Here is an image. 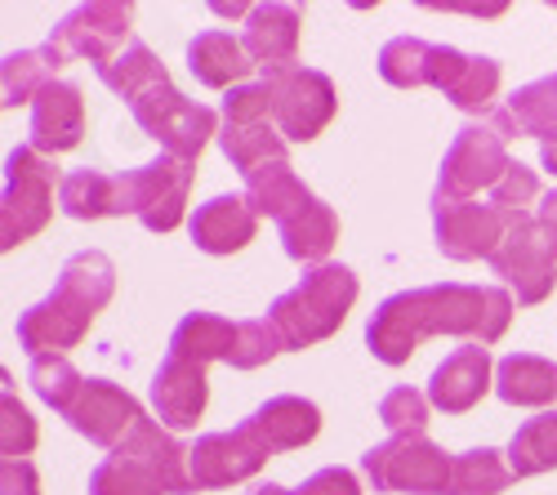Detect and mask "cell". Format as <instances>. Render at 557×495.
<instances>
[{"label": "cell", "mask_w": 557, "mask_h": 495, "mask_svg": "<svg viewBox=\"0 0 557 495\" xmlns=\"http://www.w3.org/2000/svg\"><path fill=\"white\" fill-rule=\"evenodd\" d=\"M513 322V295L504 286L437 282L388 295L366 322V348L384 367H406L410 352L433 335H459L482 348L499 344Z\"/></svg>", "instance_id": "obj_1"}, {"label": "cell", "mask_w": 557, "mask_h": 495, "mask_svg": "<svg viewBox=\"0 0 557 495\" xmlns=\"http://www.w3.org/2000/svg\"><path fill=\"white\" fill-rule=\"evenodd\" d=\"M116 295V263L103 250H76L63 268L54 290L40 304H32L27 312H18V348L27 357H45V352H63L76 348L95 318L112 304Z\"/></svg>", "instance_id": "obj_2"}, {"label": "cell", "mask_w": 557, "mask_h": 495, "mask_svg": "<svg viewBox=\"0 0 557 495\" xmlns=\"http://www.w3.org/2000/svg\"><path fill=\"white\" fill-rule=\"evenodd\" d=\"M193 446L161 420H138L129 437L89 469V495H193Z\"/></svg>", "instance_id": "obj_3"}, {"label": "cell", "mask_w": 557, "mask_h": 495, "mask_svg": "<svg viewBox=\"0 0 557 495\" xmlns=\"http://www.w3.org/2000/svg\"><path fill=\"white\" fill-rule=\"evenodd\" d=\"M357 295H361V282L348 263H321V268H308L290 290L272 299L268 322L276 326V335H282L290 352H304L344 326Z\"/></svg>", "instance_id": "obj_4"}, {"label": "cell", "mask_w": 557, "mask_h": 495, "mask_svg": "<svg viewBox=\"0 0 557 495\" xmlns=\"http://www.w3.org/2000/svg\"><path fill=\"white\" fill-rule=\"evenodd\" d=\"M63 188V174L54 157L36 152L32 144L10 148L5 157V193H0V250H18L54 214V193Z\"/></svg>", "instance_id": "obj_5"}, {"label": "cell", "mask_w": 557, "mask_h": 495, "mask_svg": "<svg viewBox=\"0 0 557 495\" xmlns=\"http://www.w3.org/2000/svg\"><path fill=\"white\" fill-rule=\"evenodd\" d=\"M455 456H446L429 433H393L361 456V473L375 491L393 495H446Z\"/></svg>", "instance_id": "obj_6"}, {"label": "cell", "mask_w": 557, "mask_h": 495, "mask_svg": "<svg viewBox=\"0 0 557 495\" xmlns=\"http://www.w3.org/2000/svg\"><path fill=\"white\" fill-rule=\"evenodd\" d=\"M491 273L508 286L522 308H535L557 286V233L540 214H513L508 237L491 255Z\"/></svg>", "instance_id": "obj_7"}, {"label": "cell", "mask_w": 557, "mask_h": 495, "mask_svg": "<svg viewBox=\"0 0 557 495\" xmlns=\"http://www.w3.org/2000/svg\"><path fill=\"white\" fill-rule=\"evenodd\" d=\"M129 112H134L138 129L161 144V152H170L178 161H193V165L206 152V144L219 139V129H223L219 112L197 103V99H188V95H178L174 81L148 89L138 103H129Z\"/></svg>", "instance_id": "obj_8"}, {"label": "cell", "mask_w": 557, "mask_h": 495, "mask_svg": "<svg viewBox=\"0 0 557 495\" xmlns=\"http://www.w3.org/2000/svg\"><path fill=\"white\" fill-rule=\"evenodd\" d=\"M193 184H197V165L161 152L157 161L121 174L125 214H134L148 233H174L183 219H193V214H188V193H193Z\"/></svg>", "instance_id": "obj_9"}, {"label": "cell", "mask_w": 557, "mask_h": 495, "mask_svg": "<svg viewBox=\"0 0 557 495\" xmlns=\"http://www.w3.org/2000/svg\"><path fill=\"white\" fill-rule=\"evenodd\" d=\"M263 85L272 95V121L286 134V144H312L339 112V89L326 72L317 67H282L263 72Z\"/></svg>", "instance_id": "obj_10"}, {"label": "cell", "mask_w": 557, "mask_h": 495, "mask_svg": "<svg viewBox=\"0 0 557 495\" xmlns=\"http://www.w3.org/2000/svg\"><path fill=\"white\" fill-rule=\"evenodd\" d=\"M508 165H513V157H508L504 139L482 125V121H469L463 125L446 157H442V170H437V193L442 197H455V201H473V193H491L499 178L508 174Z\"/></svg>", "instance_id": "obj_11"}, {"label": "cell", "mask_w": 557, "mask_h": 495, "mask_svg": "<svg viewBox=\"0 0 557 495\" xmlns=\"http://www.w3.org/2000/svg\"><path fill=\"white\" fill-rule=\"evenodd\" d=\"M508 223H513V214H504L491 201L482 206V201H455L433 193V237H437V250L455 263H473V259L491 263V255L508 237Z\"/></svg>", "instance_id": "obj_12"}, {"label": "cell", "mask_w": 557, "mask_h": 495, "mask_svg": "<svg viewBox=\"0 0 557 495\" xmlns=\"http://www.w3.org/2000/svg\"><path fill=\"white\" fill-rule=\"evenodd\" d=\"M129 23H134V5H121V0H89V5H76L63 14V23L50 32V45L67 63L89 59L95 67H103L134 40Z\"/></svg>", "instance_id": "obj_13"}, {"label": "cell", "mask_w": 557, "mask_h": 495, "mask_svg": "<svg viewBox=\"0 0 557 495\" xmlns=\"http://www.w3.org/2000/svg\"><path fill=\"white\" fill-rule=\"evenodd\" d=\"M272 460V451L259 442V433L242 420L237 429H223V433H201L193 442V486L197 491H219V486H237L246 478H255L263 465Z\"/></svg>", "instance_id": "obj_14"}, {"label": "cell", "mask_w": 557, "mask_h": 495, "mask_svg": "<svg viewBox=\"0 0 557 495\" xmlns=\"http://www.w3.org/2000/svg\"><path fill=\"white\" fill-rule=\"evenodd\" d=\"M148 411L138 407V397L112 380H99V375H85V388L81 397L72 401V411L63 416L81 437H89L103 451H116V446L129 437V429L144 420Z\"/></svg>", "instance_id": "obj_15"}, {"label": "cell", "mask_w": 557, "mask_h": 495, "mask_svg": "<svg viewBox=\"0 0 557 495\" xmlns=\"http://www.w3.org/2000/svg\"><path fill=\"white\" fill-rule=\"evenodd\" d=\"M210 367L188 362V357H174L165 352V362L152 375V411L170 433L183 429H197V420L206 416V401H210Z\"/></svg>", "instance_id": "obj_16"}, {"label": "cell", "mask_w": 557, "mask_h": 495, "mask_svg": "<svg viewBox=\"0 0 557 495\" xmlns=\"http://www.w3.org/2000/svg\"><path fill=\"white\" fill-rule=\"evenodd\" d=\"M299 36H304V14L299 5H286V0L255 5L250 18L242 23V45L263 72L299 67Z\"/></svg>", "instance_id": "obj_17"}, {"label": "cell", "mask_w": 557, "mask_h": 495, "mask_svg": "<svg viewBox=\"0 0 557 495\" xmlns=\"http://www.w3.org/2000/svg\"><path fill=\"white\" fill-rule=\"evenodd\" d=\"M85 139V99L72 81H54L45 85L36 103H32V121H27V144L45 157H59L81 148Z\"/></svg>", "instance_id": "obj_18"}, {"label": "cell", "mask_w": 557, "mask_h": 495, "mask_svg": "<svg viewBox=\"0 0 557 495\" xmlns=\"http://www.w3.org/2000/svg\"><path fill=\"white\" fill-rule=\"evenodd\" d=\"M491 375H495L491 348L463 344V348H455L446 362L433 371L429 401H433L437 411H446V416H463V411H473L478 401L491 393Z\"/></svg>", "instance_id": "obj_19"}, {"label": "cell", "mask_w": 557, "mask_h": 495, "mask_svg": "<svg viewBox=\"0 0 557 495\" xmlns=\"http://www.w3.org/2000/svg\"><path fill=\"white\" fill-rule=\"evenodd\" d=\"M188 233H193V242H197L201 255H237V250H246L255 242L259 214L250 210L246 197L223 193V197H210V201H201L193 210Z\"/></svg>", "instance_id": "obj_20"}, {"label": "cell", "mask_w": 557, "mask_h": 495, "mask_svg": "<svg viewBox=\"0 0 557 495\" xmlns=\"http://www.w3.org/2000/svg\"><path fill=\"white\" fill-rule=\"evenodd\" d=\"M499 139H548V134L557 129V72L553 76H540L522 89H513L486 121Z\"/></svg>", "instance_id": "obj_21"}, {"label": "cell", "mask_w": 557, "mask_h": 495, "mask_svg": "<svg viewBox=\"0 0 557 495\" xmlns=\"http://www.w3.org/2000/svg\"><path fill=\"white\" fill-rule=\"evenodd\" d=\"M246 424L259 433V442L272 456H282V451H299V446H308L321 433V411H317V401L299 393H276L255 416H246Z\"/></svg>", "instance_id": "obj_22"}, {"label": "cell", "mask_w": 557, "mask_h": 495, "mask_svg": "<svg viewBox=\"0 0 557 495\" xmlns=\"http://www.w3.org/2000/svg\"><path fill=\"white\" fill-rule=\"evenodd\" d=\"M188 72L206 89H237L255 72V59L246 54L242 36H232L223 27H210V32H197L188 40Z\"/></svg>", "instance_id": "obj_23"}, {"label": "cell", "mask_w": 557, "mask_h": 495, "mask_svg": "<svg viewBox=\"0 0 557 495\" xmlns=\"http://www.w3.org/2000/svg\"><path fill=\"white\" fill-rule=\"evenodd\" d=\"M246 201L259 219H272L282 228L286 219H295L299 210H308L317 201V193L295 174L290 161H268L255 174H246Z\"/></svg>", "instance_id": "obj_24"}, {"label": "cell", "mask_w": 557, "mask_h": 495, "mask_svg": "<svg viewBox=\"0 0 557 495\" xmlns=\"http://www.w3.org/2000/svg\"><path fill=\"white\" fill-rule=\"evenodd\" d=\"M59 210H63L67 219H81V223H95V219H125L121 174H108V170H95V165L63 174Z\"/></svg>", "instance_id": "obj_25"}, {"label": "cell", "mask_w": 557, "mask_h": 495, "mask_svg": "<svg viewBox=\"0 0 557 495\" xmlns=\"http://www.w3.org/2000/svg\"><path fill=\"white\" fill-rule=\"evenodd\" d=\"M495 393L508 407H548L557 401V362L540 352H508L495 367Z\"/></svg>", "instance_id": "obj_26"}, {"label": "cell", "mask_w": 557, "mask_h": 495, "mask_svg": "<svg viewBox=\"0 0 557 495\" xmlns=\"http://www.w3.org/2000/svg\"><path fill=\"white\" fill-rule=\"evenodd\" d=\"M170 352L174 357H188V362H201V367H210V362L232 367V352H237V322H227V318H219V312L197 308V312H188V318L174 326Z\"/></svg>", "instance_id": "obj_27"}, {"label": "cell", "mask_w": 557, "mask_h": 495, "mask_svg": "<svg viewBox=\"0 0 557 495\" xmlns=\"http://www.w3.org/2000/svg\"><path fill=\"white\" fill-rule=\"evenodd\" d=\"M67 67V59L54 50L50 40L36 45V50H14L5 54V63H0V103L5 108H18V103H36V95L45 85H54L59 72Z\"/></svg>", "instance_id": "obj_28"}, {"label": "cell", "mask_w": 557, "mask_h": 495, "mask_svg": "<svg viewBox=\"0 0 557 495\" xmlns=\"http://www.w3.org/2000/svg\"><path fill=\"white\" fill-rule=\"evenodd\" d=\"M339 242V214L326 206V201H312L308 210H299L295 219L282 223V246L295 263H308V268H321L331 263V250Z\"/></svg>", "instance_id": "obj_29"}, {"label": "cell", "mask_w": 557, "mask_h": 495, "mask_svg": "<svg viewBox=\"0 0 557 495\" xmlns=\"http://www.w3.org/2000/svg\"><path fill=\"white\" fill-rule=\"evenodd\" d=\"M95 72H99V81L112 89V95H116V99H125V103H138V99L148 95V89L170 85L165 63L148 50L144 40H129L112 63H103V67H95Z\"/></svg>", "instance_id": "obj_30"}, {"label": "cell", "mask_w": 557, "mask_h": 495, "mask_svg": "<svg viewBox=\"0 0 557 495\" xmlns=\"http://www.w3.org/2000/svg\"><path fill=\"white\" fill-rule=\"evenodd\" d=\"M219 148L232 161V170H242V174H255L268 161H290L286 157L290 144H286V134L276 129V121H263V125H227L223 121Z\"/></svg>", "instance_id": "obj_31"}, {"label": "cell", "mask_w": 557, "mask_h": 495, "mask_svg": "<svg viewBox=\"0 0 557 495\" xmlns=\"http://www.w3.org/2000/svg\"><path fill=\"white\" fill-rule=\"evenodd\" d=\"M508 469H513V478H540L548 469H557V407L553 411H540L535 420H527L513 442H508Z\"/></svg>", "instance_id": "obj_32"}, {"label": "cell", "mask_w": 557, "mask_h": 495, "mask_svg": "<svg viewBox=\"0 0 557 495\" xmlns=\"http://www.w3.org/2000/svg\"><path fill=\"white\" fill-rule=\"evenodd\" d=\"M433 54L437 45L424 36H393L380 50V76L397 89H420L433 81Z\"/></svg>", "instance_id": "obj_33"}, {"label": "cell", "mask_w": 557, "mask_h": 495, "mask_svg": "<svg viewBox=\"0 0 557 495\" xmlns=\"http://www.w3.org/2000/svg\"><path fill=\"white\" fill-rule=\"evenodd\" d=\"M508 482H518V478L495 446H473V451L455 456L446 495H499V491H508Z\"/></svg>", "instance_id": "obj_34"}, {"label": "cell", "mask_w": 557, "mask_h": 495, "mask_svg": "<svg viewBox=\"0 0 557 495\" xmlns=\"http://www.w3.org/2000/svg\"><path fill=\"white\" fill-rule=\"evenodd\" d=\"M27 384L36 388V397L45 401V407H54L59 416H67V411H72V401H76L81 388H85V375L72 367V357H63V352H45V357H32Z\"/></svg>", "instance_id": "obj_35"}, {"label": "cell", "mask_w": 557, "mask_h": 495, "mask_svg": "<svg viewBox=\"0 0 557 495\" xmlns=\"http://www.w3.org/2000/svg\"><path fill=\"white\" fill-rule=\"evenodd\" d=\"M499 63L495 59H486V54H473L469 59V72L459 76V85L450 89V103L459 108V112H469V116H491L495 112V95H499Z\"/></svg>", "instance_id": "obj_36"}, {"label": "cell", "mask_w": 557, "mask_h": 495, "mask_svg": "<svg viewBox=\"0 0 557 495\" xmlns=\"http://www.w3.org/2000/svg\"><path fill=\"white\" fill-rule=\"evenodd\" d=\"M36 442H40V424L14 397V384L5 375V393H0V456L5 460H27L36 451Z\"/></svg>", "instance_id": "obj_37"}, {"label": "cell", "mask_w": 557, "mask_h": 495, "mask_svg": "<svg viewBox=\"0 0 557 495\" xmlns=\"http://www.w3.org/2000/svg\"><path fill=\"white\" fill-rule=\"evenodd\" d=\"M429 411H433V401L429 393L420 388H410V384H397L380 397V420L393 429V433H424L429 429Z\"/></svg>", "instance_id": "obj_38"}, {"label": "cell", "mask_w": 557, "mask_h": 495, "mask_svg": "<svg viewBox=\"0 0 557 495\" xmlns=\"http://www.w3.org/2000/svg\"><path fill=\"white\" fill-rule=\"evenodd\" d=\"M535 201H544L540 197V174L531 165H522V161L508 165V174L491 188V206H499L504 214H531Z\"/></svg>", "instance_id": "obj_39"}, {"label": "cell", "mask_w": 557, "mask_h": 495, "mask_svg": "<svg viewBox=\"0 0 557 495\" xmlns=\"http://www.w3.org/2000/svg\"><path fill=\"white\" fill-rule=\"evenodd\" d=\"M223 121L227 125H263L272 121V95L263 81H246L223 95Z\"/></svg>", "instance_id": "obj_40"}, {"label": "cell", "mask_w": 557, "mask_h": 495, "mask_svg": "<svg viewBox=\"0 0 557 495\" xmlns=\"http://www.w3.org/2000/svg\"><path fill=\"white\" fill-rule=\"evenodd\" d=\"M290 495H366L357 473L344 469V465H326V469H317L312 478H304Z\"/></svg>", "instance_id": "obj_41"}, {"label": "cell", "mask_w": 557, "mask_h": 495, "mask_svg": "<svg viewBox=\"0 0 557 495\" xmlns=\"http://www.w3.org/2000/svg\"><path fill=\"white\" fill-rule=\"evenodd\" d=\"M0 495H40V473L32 460H0Z\"/></svg>", "instance_id": "obj_42"}, {"label": "cell", "mask_w": 557, "mask_h": 495, "mask_svg": "<svg viewBox=\"0 0 557 495\" xmlns=\"http://www.w3.org/2000/svg\"><path fill=\"white\" fill-rule=\"evenodd\" d=\"M540 165H544V170H548V174L557 178V129L548 134L544 144H540Z\"/></svg>", "instance_id": "obj_43"}, {"label": "cell", "mask_w": 557, "mask_h": 495, "mask_svg": "<svg viewBox=\"0 0 557 495\" xmlns=\"http://www.w3.org/2000/svg\"><path fill=\"white\" fill-rule=\"evenodd\" d=\"M535 214H540V219L548 223V228L557 233V188H553V193H548V197L540 201V210H535Z\"/></svg>", "instance_id": "obj_44"}, {"label": "cell", "mask_w": 557, "mask_h": 495, "mask_svg": "<svg viewBox=\"0 0 557 495\" xmlns=\"http://www.w3.org/2000/svg\"><path fill=\"white\" fill-rule=\"evenodd\" d=\"M246 495H290L286 486H276V482H259V486H250Z\"/></svg>", "instance_id": "obj_45"}]
</instances>
